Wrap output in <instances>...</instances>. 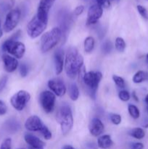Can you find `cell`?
I'll list each match as a JSON object with an SVG mask.
<instances>
[{
	"instance_id": "1",
	"label": "cell",
	"mask_w": 148,
	"mask_h": 149,
	"mask_svg": "<svg viewBox=\"0 0 148 149\" xmlns=\"http://www.w3.org/2000/svg\"><path fill=\"white\" fill-rule=\"evenodd\" d=\"M84 65V58L79 53L77 48L70 47L65 55V71L70 79H75L81 71Z\"/></svg>"
},
{
	"instance_id": "2",
	"label": "cell",
	"mask_w": 148,
	"mask_h": 149,
	"mask_svg": "<svg viewBox=\"0 0 148 149\" xmlns=\"http://www.w3.org/2000/svg\"><path fill=\"white\" fill-rule=\"evenodd\" d=\"M102 74L100 71H89L84 72L81 75V80L86 87V91L92 99H95L96 92L98 89Z\"/></svg>"
},
{
	"instance_id": "3",
	"label": "cell",
	"mask_w": 148,
	"mask_h": 149,
	"mask_svg": "<svg viewBox=\"0 0 148 149\" xmlns=\"http://www.w3.org/2000/svg\"><path fill=\"white\" fill-rule=\"evenodd\" d=\"M62 33L59 27H55L42 35L41 38V50L42 52H49L60 41Z\"/></svg>"
},
{
	"instance_id": "4",
	"label": "cell",
	"mask_w": 148,
	"mask_h": 149,
	"mask_svg": "<svg viewBox=\"0 0 148 149\" xmlns=\"http://www.w3.org/2000/svg\"><path fill=\"white\" fill-rule=\"evenodd\" d=\"M57 120L60 125L61 132L63 135H67L73 126V118L71 107L68 105H62L57 113Z\"/></svg>"
},
{
	"instance_id": "5",
	"label": "cell",
	"mask_w": 148,
	"mask_h": 149,
	"mask_svg": "<svg viewBox=\"0 0 148 149\" xmlns=\"http://www.w3.org/2000/svg\"><path fill=\"white\" fill-rule=\"evenodd\" d=\"M1 49L4 52H7V53L13 55L14 58L17 59L23 58L26 52V47L24 44L11 38L4 41L1 46Z\"/></svg>"
},
{
	"instance_id": "6",
	"label": "cell",
	"mask_w": 148,
	"mask_h": 149,
	"mask_svg": "<svg viewBox=\"0 0 148 149\" xmlns=\"http://www.w3.org/2000/svg\"><path fill=\"white\" fill-rule=\"evenodd\" d=\"M46 26L47 23L41 21L36 15L33 16L27 26L28 35L31 39H36L44 31Z\"/></svg>"
},
{
	"instance_id": "7",
	"label": "cell",
	"mask_w": 148,
	"mask_h": 149,
	"mask_svg": "<svg viewBox=\"0 0 148 149\" xmlns=\"http://www.w3.org/2000/svg\"><path fill=\"white\" fill-rule=\"evenodd\" d=\"M30 99V95L26 90H20L15 93L10 98V103L15 110L21 111Z\"/></svg>"
},
{
	"instance_id": "8",
	"label": "cell",
	"mask_w": 148,
	"mask_h": 149,
	"mask_svg": "<svg viewBox=\"0 0 148 149\" xmlns=\"http://www.w3.org/2000/svg\"><path fill=\"white\" fill-rule=\"evenodd\" d=\"M20 17H21V12L19 9H13L9 11L6 15L4 26H3L4 31L6 33H10V31L14 30L20 21Z\"/></svg>"
},
{
	"instance_id": "9",
	"label": "cell",
	"mask_w": 148,
	"mask_h": 149,
	"mask_svg": "<svg viewBox=\"0 0 148 149\" xmlns=\"http://www.w3.org/2000/svg\"><path fill=\"white\" fill-rule=\"evenodd\" d=\"M56 95L52 92L43 91L39 95V103L46 113H51L55 109Z\"/></svg>"
},
{
	"instance_id": "10",
	"label": "cell",
	"mask_w": 148,
	"mask_h": 149,
	"mask_svg": "<svg viewBox=\"0 0 148 149\" xmlns=\"http://www.w3.org/2000/svg\"><path fill=\"white\" fill-rule=\"evenodd\" d=\"M55 0H40L37 9V14L36 15L38 18L41 22L48 23V15L50 9L53 6Z\"/></svg>"
},
{
	"instance_id": "11",
	"label": "cell",
	"mask_w": 148,
	"mask_h": 149,
	"mask_svg": "<svg viewBox=\"0 0 148 149\" xmlns=\"http://www.w3.org/2000/svg\"><path fill=\"white\" fill-rule=\"evenodd\" d=\"M103 14V8L99 4H93L89 8L87 13V26L94 25L101 18Z\"/></svg>"
},
{
	"instance_id": "12",
	"label": "cell",
	"mask_w": 148,
	"mask_h": 149,
	"mask_svg": "<svg viewBox=\"0 0 148 149\" xmlns=\"http://www.w3.org/2000/svg\"><path fill=\"white\" fill-rule=\"evenodd\" d=\"M57 19L59 25V28L62 31V33H65L64 35H66L65 33L68 31L72 23V17L71 13L66 10H61L58 13Z\"/></svg>"
},
{
	"instance_id": "13",
	"label": "cell",
	"mask_w": 148,
	"mask_h": 149,
	"mask_svg": "<svg viewBox=\"0 0 148 149\" xmlns=\"http://www.w3.org/2000/svg\"><path fill=\"white\" fill-rule=\"evenodd\" d=\"M48 87L58 97H62L66 93V86L61 79L55 78L48 81Z\"/></svg>"
},
{
	"instance_id": "14",
	"label": "cell",
	"mask_w": 148,
	"mask_h": 149,
	"mask_svg": "<svg viewBox=\"0 0 148 149\" xmlns=\"http://www.w3.org/2000/svg\"><path fill=\"white\" fill-rule=\"evenodd\" d=\"M44 126L40 118L36 115L28 118L25 123V127L30 132H41Z\"/></svg>"
},
{
	"instance_id": "15",
	"label": "cell",
	"mask_w": 148,
	"mask_h": 149,
	"mask_svg": "<svg viewBox=\"0 0 148 149\" xmlns=\"http://www.w3.org/2000/svg\"><path fill=\"white\" fill-rule=\"evenodd\" d=\"M1 58H2L3 63H4V70L7 72H14L18 67V61H17V58L10 55H7V54H4Z\"/></svg>"
},
{
	"instance_id": "16",
	"label": "cell",
	"mask_w": 148,
	"mask_h": 149,
	"mask_svg": "<svg viewBox=\"0 0 148 149\" xmlns=\"http://www.w3.org/2000/svg\"><path fill=\"white\" fill-rule=\"evenodd\" d=\"M89 130L90 134L94 137L100 136L104 132V125L98 118H94L89 125Z\"/></svg>"
},
{
	"instance_id": "17",
	"label": "cell",
	"mask_w": 148,
	"mask_h": 149,
	"mask_svg": "<svg viewBox=\"0 0 148 149\" xmlns=\"http://www.w3.org/2000/svg\"><path fill=\"white\" fill-rule=\"evenodd\" d=\"M54 60H55V73L57 75H59L62 72L64 67V52L61 49H57L55 52L54 55Z\"/></svg>"
},
{
	"instance_id": "18",
	"label": "cell",
	"mask_w": 148,
	"mask_h": 149,
	"mask_svg": "<svg viewBox=\"0 0 148 149\" xmlns=\"http://www.w3.org/2000/svg\"><path fill=\"white\" fill-rule=\"evenodd\" d=\"M24 139L26 143L28 144L29 146L31 148H44L45 146V143L39 139L38 137L35 136L34 135L30 133H26L24 135Z\"/></svg>"
},
{
	"instance_id": "19",
	"label": "cell",
	"mask_w": 148,
	"mask_h": 149,
	"mask_svg": "<svg viewBox=\"0 0 148 149\" xmlns=\"http://www.w3.org/2000/svg\"><path fill=\"white\" fill-rule=\"evenodd\" d=\"M113 145L111 137L109 135H104L100 136L97 140V146L102 149H108Z\"/></svg>"
},
{
	"instance_id": "20",
	"label": "cell",
	"mask_w": 148,
	"mask_h": 149,
	"mask_svg": "<svg viewBox=\"0 0 148 149\" xmlns=\"http://www.w3.org/2000/svg\"><path fill=\"white\" fill-rule=\"evenodd\" d=\"M79 90L75 83H72L68 87V95H69L70 98L73 101L78 100V97H79Z\"/></svg>"
},
{
	"instance_id": "21",
	"label": "cell",
	"mask_w": 148,
	"mask_h": 149,
	"mask_svg": "<svg viewBox=\"0 0 148 149\" xmlns=\"http://www.w3.org/2000/svg\"><path fill=\"white\" fill-rule=\"evenodd\" d=\"M148 79L147 73L144 71H139L133 75V81L135 84H139Z\"/></svg>"
},
{
	"instance_id": "22",
	"label": "cell",
	"mask_w": 148,
	"mask_h": 149,
	"mask_svg": "<svg viewBox=\"0 0 148 149\" xmlns=\"http://www.w3.org/2000/svg\"><path fill=\"white\" fill-rule=\"evenodd\" d=\"M94 45H95V41L92 36H88L85 39L84 43V51L87 53H89L94 49Z\"/></svg>"
},
{
	"instance_id": "23",
	"label": "cell",
	"mask_w": 148,
	"mask_h": 149,
	"mask_svg": "<svg viewBox=\"0 0 148 149\" xmlns=\"http://www.w3.org/2000/svg\"><path fill=\"white\" fill-rule=\"evenodd\" d=\"M129 134L133 138H136V139L141 140L143 139L145 136V132L142 128L140 127H136L133 129L131 130L129 132Z\"/></svg>"
},
{
	"instance_id": "24",
	"label": "cell",
	"mask_w": 148,
	"mask_h": 149,
	"mask_svg": "<svg viewBox=\"0 0 148 149\" xmlns=\"http://www.w3.org/2000/svg\"><path fill=\"white\" fill-rule=\"evenodd\" d=\"M128 111H129L130 116L133 119H137L139 117V116H140V112H139V109L136 106H134V105L129 104L128 106Z\"/></svg>"
},
{
	"instance_id": "25",
	"label": "cell",
	"mask_w": 148,
	"mask_h": 149,
	"mask_svg": "<svg viewBox=\"0 0 148 149\" xmlns=\"http://www.w3.org/2000/svg\"><path fill=\"white\" fill-rule=\"evenodd\" d=\"M115 49H117L118 52H123L126 49V42H125L124 39L121 37H117L115 39Z\"/></svg>"
},
{
	"instance_id": "26",
	"label": "cell",
	"mask_w": 148,
	"mask_h": 149,
	"mask_svg": "<svg viewBox=\"0 0 148 149\" xmlns=\"http://www.w3.org/2000/svg\"><path fill=\"white\" fill-rule=\"evenodd\" d=\"M113 79L114 81L115 84L120 88H124L126 86V83H125L124 79L122 77H119L117 75H113Z\"/></svg>"
},
{
	"instance_id": "27",
	"label": "cell",
	"mask_w": 148,
	"mask_h": 149,
	"mask_svg": "<svg viewBox=\"0 0 148 149\" xmlns=\"http://www.w3.org/2000/svg\"><path fill=\"white\" fill-rule=\"evenodd\" d=\"M112 49H113V45H112L110 41H105L102 45V51L104 54L110 53L111 52Z\"/></svg>"
},
{
	"instance_id": "28",
	"label": "cell",
	"mask_w": 148,
	"mask_h": 149,
	"mask_svg": "<svg viewBox=\"0 0 148 149\" xmlns=\"http://www.w3.org/2000/svg\"><path fill=\"white\" fill-rule=\"evenodd\" d=\"M136 8H137V10L138 12H139V14H140V15L142 16L143 18L148 20V12L147 10V9L145 8L144 6L140 5V4L137 5Z\"/></svg>"
},
{
	"instance_id": "29",
	"label": "cell",
	"mask_w": 148,
	"mask_h": 149,
	"mask_svg": "<svg viewBox=\"0 0 148 149\" xmlns=\"http://www.w3.org/2000/svg\"><path fill=\"white\" fill-rule=\"evenodd\" d=\"M118 97L122 101H128L130 99L131 95H130V93H129L128 91L126 90H122V91H120L118 93Z\"/></svg>"
},
{
	"instance_id": "30",
	"label": "cell",
	"mask_w": 148,
	"mask_h": 149,
	"mask_svg": "<svg viewBox=\"0 0 148 149\" xmlns=\"http://www.w3.org/2000/svg\"><path fill=\"white\" fill-rule=\"evenodd\" d=\"M40 132L41 133V135H43V137L44 138L45 140H47L48 141V140H50L51 138H52V132H51V131L49 130L46 126L44 127V128L41 130Z\"/></svg>"
},
{
	"instance_id": "31",
	"label": "cell",
	"mask_w": 148,
	"mask_h": 149,
	"mask_svg": "<svg viewBox=\"0 0 148 149\" xmlns=\"http://www.w3.org/2000/svg\"><path fill=\"white\" fill-rule=\"evenodd\" d=\"M0 149H12V140L11 138H6L1 143Z\"/></svg>"
},
{
	"instance_id": "32",
	"label": "cell",
	"mask_w": 148,
	"mask_h": 149,
	"mask_svg": "<svg viewBox=\"0 0 148 149\" xmlns=\"http://www.w3.org/2000/svg\"><path fill=\"white\" fill-rule=\"evenodd\" d=\"M19 71H20V74L22 77H26L28 75V68L26 64H20L19 65Z\"/></svg>"
},
{
	"instance_id": "33",
	"label": "cell",
	"mask_w": 148,
	"mask_h": 149,
	"mask_svg": "<svg viewBox=\"0 0 148 149\" xmlns=\"http://www.w3.org/2000/svg\"><path fill=\"white\" fill-rule=\"evenodd\" d=\"M110 121L112 122V123L115 125H120L121 122V116L119 114H116V113L112 114L110 116Z\"/></svg>"
},
{
	"instance_id": "34",
	"label": "cell",
	"mask_w": 148,
	"mask_h": 149,
	"mask_svg": "<svg viewBox=\"0 0 148 149\" xmlns=\"http://www.w3.org/2000/svg\"><path fill=\"white\" fill-rule=\"evenodd\" d=\"M97 2V4L101 6L102 7H109L111 4V3L113 2L115 0H96Z\"/></svg>"
},
{
	"instance_id": "35",
	"label": "cell",
	"mask_w": 148,
	"mask_h": 149,
	"mask_svg": "<svg viewBox=\"0 0 148 149\" xmlns=\"http://www.w3.org/2000/svg\"><path fill=\"white\" fill-rule=\"evenodd\" d=\"M7 81H8V77L7 76H4L2 78L0 79V93L3 91L4 88H5L6 85H7Z\"/></svg>"
},
{
	"instance_id": "36",
	"label": "cell",
	"mask_w": 148,
	"mask_h": 149,
	"mask_svg": "<svg viewBox=\"0 0 148 149\" xmlns=\"http://www.w3.org/2000/svg\"><path fill=\"white\" fill-rule=\"evenodd\" d=\"M7 111V106L4 101L0 100V116L6 114Z\"/></svg>"
},
{
	"instance_id": "37",
	"label": "cell",
	"mask_w": 148,
	"mask_h": 149,
	"mask_svg": "<svg viewBox=\"0 0 148 149\" xmlns=\"http://www.w3.org/2000/svg\"><path fill=\"white\" fill-rule=\"evenodd\" d=\"M84 5L77 6L73 11L74 15H75V16L81 15L83 13V12H84Z\"/></svg>"
},
{
	"instance_id": "38",
	"label": "cell",
	"mask_w": 148,
	"mask_h": 149,
	"mask_svg": "<svg viewBox=\"0 0 148 149\" xmlns=\"http://www.w3.org/2000/svg\"><path fill=\"white\" fill-rule=\"evenodd\" d=\"M144 144L142 143H133L131 145V149H143Z\"/></svg>"
},
{
	"instance_id": "39",
	"label": "cell",
	"mask_w": 148,
	"mask_h": 149,
	"mask_svg": "<svg viewBox=\"0 0 148 149\" xmlns=\"http://www.w3.org/2000/svg\"><path fill=\"white\" fill-rule=\"evenodd\" d=\"M132 97H133V98L134 99V100H136V102L139 101V98H138L137 95H136V94L135 92H133V93H132Z\"/></svg>"
},
{
	"instance_id": "40",
	"label": "cell",
	"mask_w": 148,
	"mask_h": 149,
	"mask_svg": "<svg viewBox=\"0 0 148 149\" xmlns=\"http://www.w3.org/2000/svg\"><path fill=\"white\" fill-rule=\"evenodd\" d=\"M62 149H75V148H73V147L71 146L70 145H65L62 147Z\"/></svg>"
},
{
	"instance_id": "41",
	"label": "cell",
	"mask_w": 148,
	"mask_h": 149,
	"mask_svg": "<svg viewBox=\"0 0 148 149\" xmlns=\"http://www.w3.org/2000/svg\"><path fill=\"white\" fill-rule=\"evenodd\" d=\"M145 102H146L147 104L148 105V94L147 95L146 97H145Z\"/></svg>"
},
{
	"instance_id": "42",
	"label": "cell",
	"mask_w": 148,
	"mask_h": 149,
	"mask_svg": "<svg viewBox=\"0 0 148 149\" xmlns=\"http://www.w3.org/2000/svg\"><path fill=\"white\" fill-rule=\"evenodd\" d=\"M2 36H3V31H2V29H0V38H1L2 37Z\"/></svg>"
},
{
	"instance_id": "43",
	"label": "cell",
	"mask_w": 148,
	"mask_h": 149,
	"mask_svg": "<svg viewBox=\"0 0 148 149\" xmlns=\"http://www.w3.org/2000/svg\"><path fill=\"white\" fill-rule=\"evenodd\" d=\"M29 149H44V148H31V147H30Z\"/></svg>"
},
{
	"instance_id": "44",
	"label": "cell",
	"mask_w": 148,
	"mask_h": 149,
	"mask_svg": "<svg viewBox=\"0 0 148 149\" xmlns=\"http://www.w3.org/2000/svg\"><path fill=\"white\" fill-rule=\"evenodd\" d=\"M146 61H147V63H148V54L147 55V56H146Z\"/></svg>"
},
{
	"instance_id": "45",
	"label": "cell",
	"mask_w": 148,
	"mask_h": 149,
	"mask_svg": "<svg viewBox=\"0 0 148 149\" xmlns=\"http://www.w3.org/2000/svg\"><path fill=\"white\" fill-rule=\"evenodd\" d=\"M1 20H0V29H1Z\"/></svg>"
},
{
	"instance_id": "46",
	"label": "cell",
	"mask_w": 148,
	"mask_h": 149,
	"mask_svg": "<svg viewBox=\"0 0 148 149\" xmlns=\"http://www.w3.org/2000/svg\"><path fill=\"white\" fill-rule=\"evenodd\" d=\"M116 1H120V0H116Z\"/></svg>"
},
{
	"instance_id": "47",
	"label": "cell",
	"mask_w": 148,
	"mask_h": 149,
	"mask_svg": "<svg viewBox=\"0 0 148 149\" xmlns=\"http://www.w3.org/2000/svg\"><path fill=\"white\" fill-rule=\"evenodd\" d=\"M18 149H24V148H18Z\"/></svg>"
},
{
	"instance_id": "48",
	"label": "cell",
	"mask_w": 148,
	"mask_h": 149,
	"mask_svg": "<svg viewBox=\"0 0 148 149\" xmlns=\"http://www.w3.org/2000/svg\"><path fill=\"white\" fill-rule=\"evenodd\" d=\"M136 1H139V0H136Z\"/></svg>"
}]
</instances>
